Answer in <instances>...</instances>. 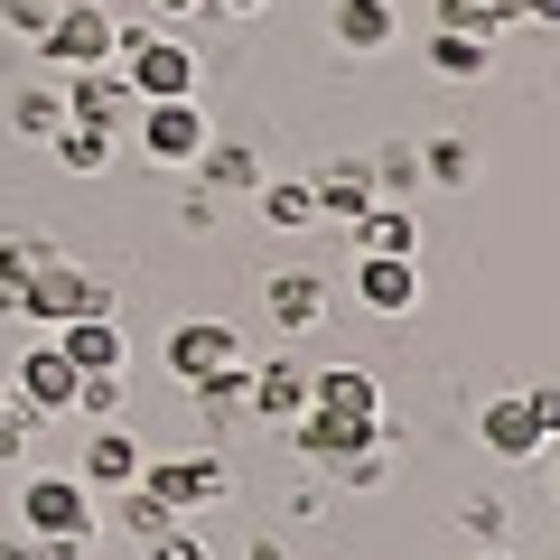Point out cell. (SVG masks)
Instances as JSON below:
<instances>
[{"label": "cell", "instance_id": "obj_1", "mask_svg": "<svg viewBox=\"0 0 560 560\" xmlns=\"http://www.w3.org/2000/svg\"><path fill=\"white\" fill-rule=\"evenodd\" d=\"M94 523H103V504H94V486H84V477H28V486H20V533H28V541L84 551Z\"/></svg>", "mask_w": 560, "mask_h": 560}, {"label": "cell", "instance_id": "obj_2", "mask_svg": "<svg viewBox=\"0 0 560 560\" xmlns=\"http://www.w3.org/2000/svg\"><path fill=\"white\" fill-rule=\"evenodd\" d=\"M113 66H121V84H131L140 103H178V94H197V57H187V38H160V28H121Z\"/></svg>", "mask_w": 560, "mask_h": 560}, {"label": "cell", "instance_id": "obj_3", "mask_svg": "<svg viewBox=\"0 0 560 560\" xmlns=\"http://www.w3.org/2000/svg\"><path fill=\"white\" fill-rule=\"evenodd\" d=\"M20 318H38V327H66V318H113V290H103V271H84V261L47 253V261H38V280L20 290Z\"/></svg>", "mask_w": 560, "mask_h": 560}, {"label": "cell", "instance_id": "obj_4", "mask_svg": "<svg viewBox=\"0 0 560 560\" xmlns=\"http://www.w3.org/2000/svg\"><path fill=\"white\" fill-rule=\"evenodd\" d=\"M38 66H57V75H75V66H113V47H121V20L103 10V0H66L57 20L38 28Z\"/></svg>", "mask_w": 560, "mask_h": 560}, {"label": "cell", "instance_id": "obj_5", "mask_svg": "<svg viewBox=\"0 0 560 560\" xmlns=\"http://www.w3.org/2000/svg\"><path fill=\"white\" fill-rule=\"evenodd\" d=\"M140 160L150 168H197V150L215 140V121L197 113V94H178V103H140Z\"/></svg>", "mask_w": 560, "mask_h": 560}, {"label": "cell", "instance_id": "obj_6", "mask_svg": "<svg viewBox=\"0 0 560 560\" xmlns=\"http://www.w3.org/2000/svg\"><path fill=\"white\" fill-rule=\"evenodd\" d=\"M10 374V401H20L28 420H57V411H75V364L57 355V337H38L28 355H10L0 364Z\"/></svg>", "mask_w": 560, "mask_h": 560}, {"label": "cell", "instance_id": "obj_7", "mask_svg": "<svg viewBox=\"0 0 560 560\" xmlns=\"http://www.w3.org/2000/svg\"><path fill=\"white\" fill-rule=\"evenodd\" d=\"M140 486H150V495L168 504V514H197V504H224L234 495V467L224 458H140Z\"/></svg>", "mask_w": 560, "mask_h": 560}, {"label": "cell", "instance_id": "obj_8", "mask_svg": "<svg viewBox=\"0 0 560 560\" xmlns=\"http://www.w3.org/2000/svg\"><path fill=\"white\" fill-rule=\"evenodd\" d=\"M308 411H337L383 440V374L374 364H308Z\"/></svg>", "mask_w": 560, "mask_h": 560}, {"label": "cell", "instance_id": "obj_9", "mask_svg": "<svg viewBox=\"0 0 560 560\" xmlns=\"http://www.w3.org/2000/svg\"><path fill=\"white\" fill-rule=\"evenodd\" d=\"M57 94H66V121H94V131H131L140 121V94L121 84V66H75Z\"/></svg>", "mask_w": 560, "mask_h": 560}, {"label": "cell", "instance_id": "obj_10", "mask_svg": "<svg viewBox=\"0 0 560 560\" xmlns=\"http://www.w3.org/2000/svg\"><path fill=\"white\" fill-rule=\"evenodd\" d=\"M160 364H168L178 383H206V374H224V364H253V355H243V337H234L224 318H187V327H168Z\"/></svg>", "mask_w": 560, "mask_h": 560}, {"label": "cell", "instance_id": "obj_11", "mask_svg": "<svg viewBox=\"0 0 560 560\" xmlns=\"http://www.w3.org/2000/svg\"><path fill=\"white\" fill-rule=\"evenodd\" d=\"M243 393H253V420L290 430V420L308 411V364L300 355H261V364H243Z\"/></svg>", "mask_w": 560, "mask_h": 560}, {"label": "cell", "instance_id": "obj_12", "mask_svg": "<svg viewBox=\"0 0 560 560\" xmlns=\"http://www.w3.org/2000/svg\"><path fill=\"white\" fill-rule=\"evenodd\" d=\"M477 448H486L495 467H523V458H541L551 440H541V420L523 411V393H495V401L477 411Z\"/></svg>", "mask_w": 560, "mask_h": 560}, {"label": "cell", "instance_id": "obj_13", "mask_svg": "<svg viewBox=\"0 0 560 560\" xmlns=\"http://www.w3.org/2000/svg\"><path fill=\"white\" fill-rule=\"evenodd\" d=\"M47 337H57V355L75 364V374H121V364H131L121 318H66V327H47Z\"/></svg>", "mask_w": 560, "mask_h": 560}, {"label": "cell", "instance_id": "obj_14", "mask_svg": "<svg viewBox=\"0 0 560 560\" xmlns=\"http://www.w3.org/2000/svg\"><path fill=\"white\" fill-rule=\"evenodd\" d=\"M261 318H271L280 337H308V327L327 318V280L318 271H271L261 280Z\"/></svg>", "mask_w": 560, "mask_h": 560}, {"label": "cell", "instance_id": "obj_15", "mask_svg": "<svg viewBox=\"0 0 560 560\" xmlns=\"http://www.w3.org/2000/svg\"><path fill=\"white\" fill-rule=\"evenodd\" d=\"M355 300L374 308V318H411L420 308V271L393 253H355Z\"/></svg>", "mask_w": 560, "mask_h": 560}, {"label": "cell", "instance_id": "obj_16", "mask_svg": "<svg viewBox=\"0 0 560 560\" xmlns=\"http://www.w3.org/2000/svg\"><path fill=\"white\" fill-rule=\"evenodd\" d=\"M327 38H337L346 57H383V47L401 38V10L393 0H337V10H327Z\"/></svg>", "mask_w": 560, "mask_h": 560}, {"label": "cell", "instance_id": "obj_17", "mask_svg": "<svg viewBox=\"0 0 560 560\" xmlns=\"http://www.w3.org/2000/svg\"><path fill=\"white\" fill-rule=\"evenodd\" d=\"M75 477H84V486H103V495H121V486L140 477V440L121 430V420H103L94 440H84V467H75Z\"/></svg>", "mask_w": 560, "mask_h": 560}, {"label": "cell", "instance_id": "obj_18", "mask_svg": "<svg viewBox=\"0 0 560 560\" xmlns=\"http://www.w3.org/2000/svg\"><path fill=\"white\" fill-rule=\"evenodd\" d=\"M290 440H300V458H318V467H346L374 430H355V420H337V411H300L290 420Z\"/></svg>", "mask_w": 560, "mask_h": 560}, {"label": "cell", "instance_id": "obj_19", "mask_svg": "<svg viewBox=\"0 0 560 560\" xmlns=\"http://www.w3.org/2000/svg\"><path fill=\"white\" fill-rule=\"evenodd\" d=\"M253 206H261L271 234H308V224H318V187H308V178H261Z\"/></svg>", "mask_w": 560, "mask_h": 560}, {"label": "cell", "instance_id": "obj_20", "mask_svg": "<svg viewBox=\"0 0 560 560\" xmlns=\"http://www.w3.org/2000/svg\"><path fill=\"white\" fill-rule=\"evenodd\" d=\"M346 234H355V253H393V261L420 253V215H401V206H364Z\"/></svg>", "mask_w": 560, "mask_h": 560}, {"label": "cell", "instance_id": "obj_21", "mask_svg": "<svg viewBox=\"0 0 560 560\" xmlns=\"http://www.w3.org/2000/svg\"><path fill=\"white\" fill-rule=\"evenodd\" d=\"M486 38H467V28H430V75L440 84H486Z\"/></svg>", "mask_w": 560, "mask_h": 560}, {"label": "cell", "instance_id": "obj_22", "mask_svg": "<svg viewBox=\"0 0 560 560\" xmlns=\"http://www.w3.org/2000/svg\"><path fill=\"white\" fill-rule=\"evenodd\" d=\"M113 140H121V131H94V121H66V131L47 140V150H57V168H66V178H103V168H113Z\"/></svg>", "mask_w": 560, "mask_h": 560}, {"label": "cell", "instance_id": "obj_23", "mask_svg": "<svg viewBox=\"0 0 560 560\" xmlns=\"http://www.w3.org/2000/svg\"><path fill=\"white\" fill-rule=\"evenodd\" d=\"M197 178L224 187V197H253V187H261V160L243 150V140H206V150H197Z\"/></svg>", "mask_w": 560, "mask_h": 560}, {"label": "cell", "instance_id": "obj_24", "mask_svg": "<svg viewBox=\"0 0 560 560\" xmlns=\"http://www.w3.org/2000/svg\"><path fill=\"white\" fill-rule=\"evenodd\" d=\"M318 187V224H355L364 206H374V168H327V178H308Z\"/></svg>", "mask_w": 560, "mask_h": 560}, {"label": "cell", "instance_id": "obj_25", "mask_svg": "<svg viewBox=\"0 0 560 560\" xmlns=\"http://www.w3.org/2000/svg\"><path fill=\"white\" fill-rule=\"evenodd\" d=\"M187 393H197V420H206V430H224V420H243V411H253V393H243V364H224V374L187 383Z\"/></svg>", "mask_w": 560, "mask_h": 560}, {"label": "cell", "instance_id": "obj_26", "mask_svg": "<svg viewBox=\"0 0 560 560\" xmlns=\"http://www.w3.org/2000/svg\"><path fill=\"white\" fill-rule=\"evenodd\" d=\"M38 261H47L38 234H0V308H10V318H20V290L38 280Z\"/></svg>", "mask_w": 560, "mask_h": 560}, {"label": "cell", "instance_id": "obj_27", "mask_svg": "<svg viewBox=\"0 0 560 560\" xmlns=\"http://www.w3.org/2000/svg\"><path fill=\"white\" fill-rule=\"evenodd\" d=\"M10 131H20V140H57L66 131V94H57V84H28V94L10 103Z\"/></svg>", "mask_w": 560, "mask_h": 560}, {"label": "cell", "instance_id": "obj_28", "mask_svg": "<svg viewBox=\"0 0 560 560\" xmlns=\"http://www.w3.org/2000/svg\"><path fill=\"white\" fill-rule=\"evenodd\" d=\"M440 28H467V38L495 47L504 28H514V0H440Z\"/></svg>", "mask_w": 560, "mask_h": 560}, {"label": "cell", "instance_id": "obj_29", "mask_svg": "<svg viewBox=\"0 0 560 560\" xmlns=\"http://www.w3.org/2000/svg\"><path fill=\"white\" fill-rule=\"evenodd\" d=\"M420 178H440V187H467V178H477L467 131H440V140H430V150H420Z\"/></svg>", "mask_w": 560, "mask_h": 560}, {"label": "cell", "instance_id": "obj_30", "mask_svg": "<svg viewBox=\"0 0 560 560\" xmlns=\"http://www.w3.org/2000/svg\"><path fill=\"white\" fill-rule=\"evenodd\" d=\"M121 401H131V383H121V374H75V411L94 420V430H103V420H121Z\"/></svg>", "mask_w": 560, "mask_h": 560}, {"label": "cell", "instance_id": "obj_31", "mask_svg": "<svg viewBox=\"0 0 560 560\" xmlns=\"http://www.w3.org/2000/svg\"><path fill=\"white\" fill-rule=\"evenodd\" d=\"M113 514H121V523H131V533H140V541H150V533H168V523H178V514H168V504H160V495H150V486H140V477H131V486H121V504H113Z\"/></svg>", "mask_w": 560, "mask_h": 560}, {"label": "cell", "instance_id": "obj_32", "mask_svg": "<svg viewBox=\"0 0 560 560\" xmlns=\"http://www.w3.org/2000/svg\"><path fill=\"white\" fill-rule=\"evenodd\" d=\"M28 448H38V420L20 401H0V467H28Z\"/></svg>", "mask_w": 560, "mask_h": 560}, {"label": "cell", "instance_id": "obj_33", "mask_svg": "<svg viewBox=\"0 0 560 560\" xmlns=\"http://www.w3.org/2000/svg\"><path fill=\"white\" fill-rule=\"evenodd\" d=\"M57 10H66V0H0V28H10V38H38Z\"/></svg>", "mask_w": 560, "mask_h": 560}, {"label": "cell", "instance_id": "obj_34", "mask_svg": "<svg viewBox=\"0 0 560 560\" xmlns=\"http://www.w3.org/2000/svg\"><path fill=\"white\" fill-rule=\"evenodd\" d=\"M140 551H150V560H206V541L187 533V523H168V533H150Z\"/></svg>", "mask_w": 560, "mask_h": 560}, {"label": "cell", "instance_id": "obj_35", "mask_svg": "<svg viewBox=\"0 0 560 560\" xmlns=\"http://www.w3.org/2000/svg\"><path fill=\"white\" fill-rule=\"evenodd\" d=\"M458 523H467V533L486 541V551L504 541V504H495V495H467V514H458Z\"/></svg>", "mask_w": 560, "mask_h": 560}, {"label": "cell", "instance_id": "obj_36", "mask_svg": "<svg viewBox=\"0 0 560 560\" xmlns=\"http://www.w3.org/2000/svg\"><path fill=\"white\" fill-rule=\"evenodd\" d=\"M523 411L541 420V440H560V383H533V393H523Z\"/></svg>", "mask_w": 560, "mask_h": 560}, {"label": "cell", "instance_id": "obj_37", "mask_svg": "<svg viewBox=\"0 0 560 560\" xmlns=\"http://www.w3.org/2000/svg\"><path fill=\"white\" fill-rule=\"evenodd\" d=\"M514 20H541V28H560V0H514Z\"/></svg>", "mask_w": 560, "mask_h": 560}, {"label": "cell", "instance_id": "obj_38", "mask_svg": "<svg viewBox=\"0 0 560 560\" xmlns=\"http://www.w3.org/2000/svg\"><path fill=\"white\" fill-rule=\"evenodd\" d=\"M215 20H253V10H271V0H206Z\"/></svg>", "mask_w": 560, "mask_h": 560}, {"label": "cell", "instance_id": "obj_39", "mask_svg": "<svg viewBox=\"0 0 560 560\" xmlns=\"http://www.w3.org/2000/svg\"><path fill=\"white\" fill-rule=\"evenodd\" d=\"M0 560H38V541H28V533H0Z\"/></svg>", "mask_w": 560, "mask_h": 560}, {"label": "cell", "instance_id": "obj_40", "mask_svg": "<svg viewBox=\"0 0 560 560\" xmlns=\"http://www.w3.org/2000/svg\"><path fill=\"white\" fill-rule=\"evenodd\" d=\"M150 10H160V20H197L206 0H150Z\"/></svg>", "mask_w": 560, "mask_h": 560}, {"label": "cell", "instance_id": "obj_41", "mask_svg": "<svg viewBox=\"0 0 560 560\" xmlns=\"http://www.w3.org/2000/svg\"><path fill=\"white\" fill-rule=\"evenodd\" d=\"M243 560H290V551H280V541H253V551H243Z\"/></svg>", "mask_w": 560, "mask_h": 560}, {"label": "cell", "instance_id": "obj_42", "mask_svg": "<svg viewBox=\"0 0 560 560\" xmlns=\"http://www.w3.org/2000/svg\"><path fill=\"white\" fill-rule=\"evenodd\" d=\"M486 560H523V551H504V541H495V551H486Z\"/></svg>", "mask_w": 560, "mask_h": 560}, {"label": "cell", "instance_id": "obj_43", "mask_svg": "<svg viewBox=\"0 0 560 560\" xmlns=\"http://www.w3.org/2000/svg\"><path fill=\"white\" fill-rule=\"evenodd\" d=\"M551 504H560V467H551Z\"/></svg>", "mask_w": 560, "mask_h": 560}, {"label": "cell", "instance_id": "obj_44", "mask_svg": "<svg viewBox=\"0 0 560 560\" xmlns=\"http://www.w3.org/2000/svg\"><path fill=\"white\" fill-rule=\"evenodd\" d=\"M0 401H10V374H0Z\"/></svg>", "mask_w": 560, "mask_h": 560}]
</instances>
